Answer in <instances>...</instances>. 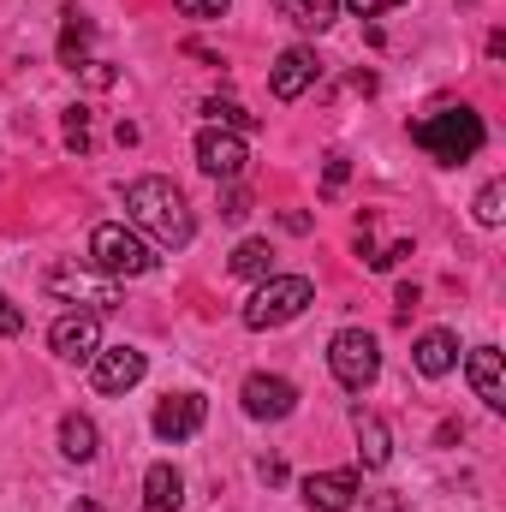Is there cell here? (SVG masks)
Listing matches in <instances>:
<instances>
[{
    "mask_svg": "<svg viewBox=\"0 0 506 512\" xmlns=\"http://www.w3.org/2000/svg\"><path fill=\"white\" fill-rule=\"evenodd\" d=\"M126 209H131V227H143L155 245H167V251H185L191 239H197V221H191V203L179 197V185L173 179H161V173H149V179H131L126 185Z\"/></svg>",
    "mask_w": 506,
    "mask_h": 512,
    "instance_id": "cell-1",
    "label": "cell"
},
{
    "mask_svg": "<svg viewBox=\"0 0 506 512\" xmlns=\"http://www.w3.org/2000/svg\"><path fill=\"white\" fill-rule=\"evenodd\" d=\"M411 137H417V143H423L435 161L459 167V161H471V155L483 149L489 126H483V114H477V108H441V114L417 120V126H411Z\"/></svg>",
    "mask_w": 506,
    "mask_h": 512,
    "instance_id": "cell-2",
    "label": "cell"
},
{
    "mask_svg": "<svg viewBox=\"0 0 506 512\" xmlns=\"http://www.w3.org/2000/svg\"><path fill=\"white\" fill-rule=\"evenodd\" d=\"M155 262H161V256L149 251V239H143L137 227L102 221V227L90 233V268L108 274V280H137V274H149Z\"/></svg>",
    "mask_w": 506,
    "mask_h": 512,
    "instance_id": "cell-3",
    "label": "cell"
},
{
    "mask_svg": "<svg viewBox=\"0 0 506 512\" xmlns=\"http://www.w3.org/2000/svg\"><path fill=\"white\" fill-rule=\"evenodd\" d=\"M316 304V286L304 280V274H268L262 286L251 292V304H245V328H286V322H298L304 310Z\"/></svg>",
    "mask_w": 506,
    "mask_h": 512,
    "instance_id": "cell-4",
    "label": "cell"
},
{
    "mask_svg": "<svg viewBox=\"0 0 506 512\" xmlns=\"http://www.w3.org/2000/svg\"><path fill=\"white\" fill-rule=\"evenodd\" d=\"M328 370H334V382H340V387L364 393V387L381 376V346H376V334H364V328H340V334L328 340Z\"/></svg>",
    "mask_w": 506,
    "mask_h": 512,
    "instance_id": "cell-5",
    "label": "cell"
},
{
    "mask_svg": "<svg viewBox=\"0 0 506 512\" xmlns=\"http://www.w3.org/2000/svg\"><path fill=\"white\" fill-rule=\"evenodd\" d=\"M48 346L66 358V364H96L102 352V310H72L48 328Z\"/></svg>",
    "mask_w": 506,
    "mask_h": 512,
    "instance_id": "cell-6",
    "label": "cell"
},
{
    "mask_svg": "<svg viewBox=\"0 0 506 512\" xmlns=\"http://www.w3.org/2000/svg\"><path fill=\"white\" fill-rule=\"evenodd\" d=\"M203 417H209V399L203 393H167L155 405V435L161 441H191L203 429Z\"/></svg>",
    "mask_w": 506,
    "mask_h": 512,
    "instance_id": "cell-7",
    "label": "cell"
},
{
    "mask_svg": "<svg viewBox=\"0 0 506 512\" xmlns=\"http://www.w3.org/2000/svg\"><path fill=\"white\" fill-rule=\"evenodd\" d=\"M239 399H245V417H256V423H280V417H292L298 387L286 382V376H251Z\"/></svg>",
    "mask_w": 506,
    "mask_h": 512,
    "instance_id": "cell-8",
    "label": "cell"
},
{
    "mask_svg": "<svg viewBox=\"0 0 506 512\" xmlns=\"http://www.w3.org/2000/svg\"><path fill=\"white\" fill-rule=\"evenodd\" d=\"M197 167H203L209 179H227V185H233V179L245 173V143H239L233 131H215V126L197 131Z\"/></svg>",
    "mask_w": 506,
    "mask_h": 512,
    "instance_id": "cell-9",
    "label": "cell"
},
{
    "mask_svg": "<svg viewBox=\"0 0 506 512\" xmlns=\"http://www.w3.org/2000/svg\"><path fill=\"white\" fill-rule=\"evenodd\" d=\"M358 495H364L358 471H316V477H304V507L310 512H346Z\"/></svg>",
    "mask_w": 506,
    "mask_h": 512,
    "instance_id": "cell-10",
    "label": "cell"
},
{
    "mask_svg": "<svg viewBox=\"0 0 506 512\" xmlns=\"http://www.w3.org/2000/svg\"><path fill=\"white\" fill-rule=\"evenodd\" d=\"M143 370H149V358L137 352V346H114V352H96V393H126V387L143 382Z\"/></svg>",
    "mask_w": 506,
    "mask_h": 512,
    "instance_id": "cell-11",
    "label": "cell"
},
{
    "mask_svg": "<svg viewBox=\"0 0 506 512\" xmlns=\"http://www.w3.org/2000/svg\"><path fill=\"white\" fill-rule=\"evenodd\" d=\"M316 72H322V66H316V54H310V48H286V54L274 60V78H268V84H274V96H280V102H298V96L316 84Z\"/></svg>",
    "mask_w": 506,
    "mask_h": 512,
    "instance_id": "cell-12",
    "label": "cell"
},
{
    "mask_svg": "<svg viewBox=\"0 0 506 512\" xmlns=\"http://www.w3.org/2000/svg\"><path fill=\"white\" fill-rule=\"evenodd\" d=\"M465 376H471V387H477L483 405H495V411L506 405V370H501V352H495V346H477V352L465 358Z\"/></svg>",
    "mask_w": 506,
    "mask_h": 512,
    "instance_id": "cell-13",
    "label": "cell"
},
{
    "mask_svg": "<svg viewBox=\"0 0 506 512\" xmlns=\"http://www.w3.org/2000/svg\"><path fill=\"white\" fill-rule=\"evenodd\" d=\"M48 292H60V298H84V304H96V310H114V304H120L114 280H90V274H78V268H54V274H48Z\"/></svg>",
    "mask_w": 506,
    "mask_h": 512,
    "instance_id": "cell-14",
    "label": "cell"
},
{
    "mask_svg": "<svg viewBox=\"0 0 506 512\" xmlns=\"http://www.w3.org/2000/svg\"><path fill=\"white\" fill-rule=\"evenodd\" d=\"M352 429H358V459H364V471H381L387 459H393V435H387V423H381L376 411H352Z\"/></svg>",
    "mask_w": 506,
    "mask_h": 512,
    "instance_id": "cell-15",
    "label": "cell"
},
{
    "mask_svg": "<svg viewBox=\"0 0 506 512\" xmlns=\"http://www.w3.org/2000/svg\"><path fill=\"white\" fill-rule=\"evenodd\" d=\"M185 507V477L173 465H149L143 471V512H179Z\"/></svg>",
    "mask_w": 506,
    "mask_h": 512,
    "instance_id": "cell-16",
    "label": "cell"
},
{
    "mask_svg": "<svg viewBox=\"0 0 506 512\" xmlns=\"http://www.w3.org/2000/svg\"><path fill=\"white\" fill-rule=\"evenodd\" d=\"M411 364H417L423 376H447V370L459 364V340H453L447 328H429V334L411 346Z\"/></svg>",
    "mask_w": 506,
    "mask_h": 512,
    "instance_id": "cell-17",
    "label": "cell"
},
{
    "mask_svg": "<svg viewBox=\"0 0 506 512\" xmlns=\"http://www.w3.org/2000/svg\"><path fill=\"white\" fill-rule=\"evenodd\" d=\"M60 453H66L72 465H90V459L102 453L96 423H90V417H78V411H72V417H60Z\"/></svg>",
    "mask_w": 506,
    "mask_h": 512,
    "instance_id": "cell-18",
    "label": "cell"
},
{
    "mask_svg": "<svg viewBox=\"0 0 506 512\" xmlns=\"http://www.w3.org/2000/svg\"><path fill=\"white\" fill-rule=\"evenodd\" d=\"M274 6H280V18H292L298 30H316V36H322V30L334 24V12H340V0H274Z\"/></svg>",
    "mask_w": 506,
    "mask_h": 512,
    "instance_id": "cell-19",
    "label": "cell"
},
{
    "mask_svg": "<svg viewBox=\"0 0 506 512\" xmlns=\"http://www.w3.org/2000/svg\"><path fill=\"white\" fill-rule=\"evenodd\" d=\"M90 30H96V24H90V18H84L78 6H66V30H60V66H72V72L84 66V48H90Z\"/></svg>",
    "mask_w": 506,
    "mask_h": 512,
    "instance_id": "cell-20",
    "label": "cell"
},
{
    "mask_svg": "<svg viewBox=\"0 0 506 512\" xmlns=\"http://www.w3.org/2000/svg\"><path fill=\"white\" fill-rule=\"evenodd\" d=\"M227 268H233L239 280H268V274H274V251H268V239H245L239 251L227 256Z\"/></svg>",
    "mask_w": 506,
    "mask_h": 512,
    "instance_id": "cell-21",
    "label": "cell"
},
{
    "mask_svg": "<svg viewBox=\"0 0 506 512\" xmlns=\"http://www.w3.org/2000/svg\"><path fill=\"white\" fill-rule=\"evenodd\" d=\"M203 114H209V126L215 131H256V114H245L239 102H221V96H209Z\"/></svg>",
    "mask_w": 506,
    "mask_h": 512,
    "instance_id": "cell-22",
    "label": "cell"
},
{
    "mask_svg": "<svg viewBox=\"0 0 506 512\" xmlns=\"http://www.w3.org/2000/svg\"><path fill=\"white\" fill-rule=\"evenodd\" d=\"M66 149L90 155V108H84V102H78V108H66Z\"/></svg>",
    "mask_w": 506,
    "mask_h": 512,
    "instance_id": "cell-23",
    "label": "cell"
},
{
    "mask_svg": "<svg viewBox=\"0 0 506 512\" xmlns=\"http://www.w3.org/2000/svg\"><path fill=\"white\" fill-rule=\"evenodd\" d=\"M501 203H506L501 185H483V191H477V221H483V227H501V215H506Z\"/></svg>",
    "mask_w": 506,
    "mask_h": 512,
    "instance_id": "cell-24",
    "label": "cell"
},
{
    "mask_svg": "<svg viewBox=\"0 0 506 512\" xmlns=\"http://www.w3.org/2000/svg\"><path fill=\"white\" fill-rule=\"evenodd\" d=\"M346 512H405V501H399L393 489H381V495H358Z\"/></svg>",
    "mask_w": 506,
    "mask_h": 512,
    "instance_id": "cell-25",
    "label": "cell"
},
{
    "mask_svg": "<svg viewBox=\"0 0 506 512\" xmlns=\"http://www.w3.org/2000/svg\"><path fill=\"white\" fill-rule=\"evenodd\" d=\"M12 334H24V310L0 292V340H12Z\"/></svg>",
    "mask_w": 506,
    "mask_h": 512,
    "instance_id": "cell-26",
    "label": "cell"
},
{
    "mask_svg": "<svg viewBox=\"0 0 506 512\" xmlns=\"http://www.w3.org/2000/svg\"><path fill=\"white\" fill-rule=\"evenodd\" d=\"M179 12H191V18H221L227 12V0H173Z\"/></svg>",
    "mask_w": 506,
    "mask_h": 512,
    "instance_id": "cell-27",
    "label": "cell"
},
{
    "mask_svg": "<svg viewBox=\"0 0 506 512\" xmlns=\"http://www.w3.org/2000/svg\"><path fill=\"white\" fill-rule=\"evenodd\" d=\"M346 173H352V167H346V155H328V179H322V191L334 197V191L346 185Z\"/></svg>",
    "mask_w": 506,
    "mask_h": 512,
    "instance_id": "cell-28",
    "label": "cell"
},
{
    "mask_svg": "<svg viewBox=\"0 0 506 512\" xmlns=\"http://www.w3.org/2000/svg\"><path fill=\"white\" fill-rule=\"evenodd\" d=\"M221 215H227V221H245V215H251V197H245V191H227Z\"/></svg>",
    "mask_w": 506,
    "mask_h": 512,
    "instance_id": "cell-29",
    "label": "cell"
},
{
    "mask_svg": "<svg viewBox=\"0 0 506 512\" xmlns=\"http://www.w3.org/2000/svg\"><path fill=\"white\" fill-rule=\"evenodd\" d=\"M358 18H376V12H387V6H399V0H346Z\"/></svg>",
    "mask_w": 506,
    "mask_h": 512,
    "instance_id": "cell-30",
    "label": "cell"
},
{
    "mask_svg": "<svg viewBox=\"0 0 506 512\" xmlns=\"http://www.w3.org/2000/svg\"><path fill=\"white\" fill-rule=\"evenodd\" d=\"M114 78H120V72H114V66H108V60H96V66H90V84H96V90H108V84H114Z\"/></svg>",
    "mask_w": 506,
    "mask_h": 512,
    "instance_id": "cell-31",
    "label": "cell"
},
{
    "mask_svg": "<svg viewBox=\"0 0 506 512\" xmlns=\"http://www.w3.org/2000/svg\"><path fill=\"white\" fill-rule=\"evenodd\" d=\"M256 477H262V483H286V465H280V459H262Z\"/></svg>",
    "mask_w": 506,
    "mask_h": 512,
    "instance_id": "cell-32",
    "label": "cell"
}]
</instances>
